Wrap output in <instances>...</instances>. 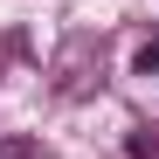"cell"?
I'll return each mask as SVG.
<instances>
[{
	"label": "cell",
	"mask_w": 159,
	"mask_h": 159,
	"mask_svg": "<svg viewBox=\"0 0 159 159\" xmlns=\"http://www.w3.org/2000/svg\"><path fill=\"white\" fill-rule=\"evenodd\" d=\"M111 83V42L97 28H69L56 42V56H48V97L56 104H83Z\"/></svg>",
	"instance_id": "obj_1"
},
{
	"label": "cell",
	"mask_w": 159,
	"mask_h": 159,
	"mask_svg": "<svg viewBox=\"0 0 159 159\" xmlns=\"http://www.w3.org/2000/svg\"><path fill=\"white\" fill-rule=\"evenodd\" d=\"M131 76H159V28L131 35Z\"/></svg>",
	"instance_id": "obj_2"
},
{
	"label": "cell",
	"mask_w": 159,
	"mask_h": 159,
	"mask_svg": "<svg viewBox=\"0 0 159 159\" xmlns=\"http://www.w3.org/2000/svg\"><path fill=\"white\" fill-rule=\"evenodd\" d=\"M125 159H159V125H131L125 131Z\"/></svg>",
	"instance_id": "obj_3"
},
{
	"label": "cell",
	"mask_w": 159,
	"mask_h": 159,
	"mask_svg": "<svg viewBox=\"0 0 159 159\" xmlns=\"http://www.w3.org/2000/svg\"><path fill=\"white\" fill-rule=\"evenodd\" d=\"M0 159H56V152H42L35 139H7V145H0Z\"/></svg>",
	"instance_id": "obj_4"
}]
</instances>
